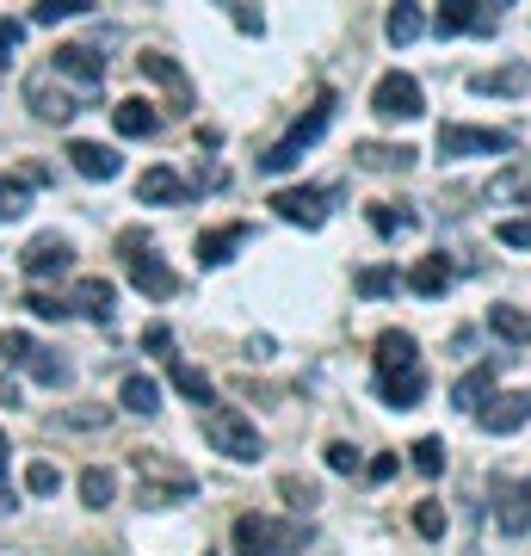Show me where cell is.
I'll return each instance as SVG.
<instances>
[{
    "label": "cell",
    "mask_w": 531,
    "mask_h": 556,
    "mask_svg": "<svg viewBox=\"0 0 531 556\" xmlns=\"http://www.w3.org/2000/svg\"><path fill=\"white\" fill-rule=\"evenodd\" d=\"M489 199H494V204H519V199H531V155H513V167L489 186Z\"/></svg>",
    "instance_id": "obj_27"
},
{
    "label": "cell",
    "mask_w": 531,
    "mask_h": 556,
    "mask_svg": "<svg viewBox=\"0 0 531 556\" xmlns=\"http://www.w3.org/2000/svg\"><path fill=\"white\" fill-rule=\"evenodd\" d=\"M142 75L155 80L161 93H167V105H174V112H186V105H192V80H186V68H179L174 56L149 50V56H142Z\"/></svg>",
    "instance_id": "obj_15"
},
{
    "label": "cell",
    "mask_w": 531,
    "mask_h": 556,
    "mask_svg": "<svg viewBox=\"0 0 531 556\" xmlns=\"http://www.w3.org/2000/svg\"><path fill=\"white\" fill-rule=\"evenodd\" d=\"M204 556H217V551H204Z\"/></svg>",
    "instance_id": "obj_49"
},
{
    "label": "cell",
    "mask_w": 531,
    "mask_h": 556,
    "mask_svg": "<svg viewBox=\"0 0 531 556\" xmlns=\"http://www.w3.org/2000/svg\"><path fill=\"white\" fill-rule=\"evenodd\" d=\"M112 501H118V477H112L105 464H87V470H80V507H93V514H105Z\"/></svg>",
    "instance_id": "obj_25"
},
{
    "label": "cell",
    "mask_w": 531,
    "mask_h": 556,
    "mask_svg": "<svg viewBox=\"0 0 531 556\" xmlns=\"http://www.w3.org/2000/svg\"><path fill=\"white\" fill-rule=\"evenodd\" d=\"M383 31H390V43H414L420 31H427V13H420V7H390Z\"/></svg>",
    "instance_id": "obj_34"
},
{
    "label": "cell",
    "mask_w": 531,
    "mask_h": 556,
    "mask_svg": "<svg viewBox=\"0 0 531 556\" xmlns=\"http://www.w3.org/2000/svg\"><path fill=\"white\" fill-rule=\"evenodd\" d=\"M142 346H149V353H167V346H174V328H167V321H149V328H142Z\"/></svg>",
    "instance_id": "obj_45"
},
{
    "label": "cell",
    "mask_w": 531,
    "mask_h": 556,
    "mask_svg": "<svg viewBox=\"0 0 531 556\" xmlns=\"http://www.w3.org/2000/svg\"><path fill=\"white\" fill-rule=\"evenodd\" d=\"M519 137L513 130H482V124H439V155L464 161V155H513Z\"/></svg>",
    "instance_id": "obj_5"
},
{
    "label": "cell",
    "mask_w": 531,
    "mask_h": 556,
    "mask_svg": "<svg viewBox=\"0 0 531 556\" xmlns=\"http://www.w3.org/2000/svg\"><path fill=\"white\" fill-rule=\"evenodd\" d=\"M25 489H31V495H56V489H62V470H56V464H43V457H38V464L25 470Z\"/></svg>",
    "instance_id": "obj_40"
},
{
    "label": "cell",
    "mask_w": 531,
    "mask_h": 556,
    "mask_svg": "<svg viewBox=\"0 0 531 556\" xmlns=\"http://www.w3.org/2000/svg\"><path fill=\"white\" fill-rule=\"evenodd\" d=\"M377 396L390 408H414L427 396V365H420V340L402 334V328H383L377 334Z\"/></svg>",
    "instance_id": "obj_1"
},
{
    "label": "cell",
    "mask_w": 531,
    "mask_h": 556,
    "mask_svg": "<svg viewBox=\"0 0 531 556\" xmlns=\"http://www.w3.org/2000/svg\"><path fill=\"white\" fill-rule=\"evenodd\" d=\"M445 285H452V260L445 254H420L408 273V291L414 298H445Z\"/></svg>",
    "instance_id": "obj_22"
},
{
    "label": "cell",
    "mask_w": 531,
    "mask_h": 556,
    "mask_svg": "<svg viewBox=\"0 0 531 556\" xmlns=\"http://www.w3.org/2000/svg\"><path fill=\"white\" fill-rule=\"evenodd\" d=\"M328 470H334V477H353V470H358V452L346 445V439H334V445H328Z\"/></svg>",
    "instance_id": "obj_42"
},
{
    "label": "cell",
    "mask_w": 531,
    "mask_h": 556,
    "mask_svg": "<svg viewBox=\"0 0 531 556\" xmlns=\"http://www.w3.org/2000/svg\"><path fill=\"white\" fill-rule=\"evenodd\" d=\"M395 285H402L395 266H365V273H358V298H390Z\"/></svg>",
    "instance_id": "obj_36"
},
{
    "label": "cell",
    "mask_w": 531,
    "mask_h": 556,
    "mask_svg": "<svg viewBox=\"0 0 531 556\" xmlns=\"http://www.w3.org/2000/svg\"><path fill=\"white\" fill-rule=\"evenodd\" d=\"M118 402L130 408V415H155V408H161V383L142 378V371H130V378L118 383Z\"/></svg>",
    "instance_id": "obj_28"
},
{
    "label": "cell",
    "mask_w": 531,
    "mask_h": 556,
    "mask_svg": "<svg viewBox=\"0 0 531 556\" xmlns=\"http://www.w3.org/2000/svg\"><path fill=\"white\" fill-rule=\"evenodd\" d=\"M309 544V526H285L273 514H241L236 519V551L241 556H296Z\"/></svg>",
    "instance_id": "obj_4"
},
{
    "label": "cell",
    "mask_w": 531,
    "mask_h": 556,
    "mask_svg": "<svg viewBox=\"0 0 531 556\" xmlns=\"http://www.w3.org/2000/svg\"><path fill=\"white\" fill-rule=\"evenodd\" d=\"M50 75L56 80H75V87H105V56H99L93 43H56V56H50Z\"/></svg>",
    "instance_id": "obj_11"
},
{
    "label": "cell",
    "mask_w": 531,
    "mask_h": 556,
    "mask_svg": "<svg viewBox=\"0 0 531 556\" xmlns=\"http://www.w3.org/2000/svg\"><path fill=\"white\" fill-rule=\"evenodd\" d=\"M20 501H13V482H7V427H0V514H13Z\"/></svg>",
    "instance_id": "obj_47"
},
{
    "label": "cell",
    "mask_w": 531,
    "mask_h": 556,
    "mask_svg": "<svg viewBox=\"0 0 531 556\" xmlns=\"http://www.w3.org/2000/svg\"><path fill=\"white\" fill-rule=\"evenodd\" d=\"M167 378H174V390H179V396L211 402V378H204L198 365H186V358H167Z\"/></svg>",
    "instance_id": "obj_32"
},
{
    "label": "cell",
    "mask_w": 531,
    "mask_h": 556,
    "mask_svg": "<svg viewBox=\"0 0 531 556\" xmlns=\"http://www.w3.org/2000/svg\"><path fill=\"white\" fill-rule=\"evenodd\" d=\"M68 167H75L80 179H118L124 155L118 149H105V142H68Z\"/></svg>",
    "instance_id": "obj_18"
},
{
    "label": "cell",
    "mask_w": 531,
    "mask_h": 556,
    "mask_svg": "<svg viewBox=\"0 0 531 556\" xmlns=\"http://www.w3.org/2000/svg\"><path fill=\"white\" fill-rule=\"evenodd\" d=\"M93 0H38L31 7V25H56V20H80Z\"/></svg>",
    "instance_id": "obj_35"
},
{
    "label": "cell",
    "mask_w": 531,
    "mask_h": 556,
    "mask_svg": "<svg viewBox=\"0 0 531 556\" xmlns=\"http://www.w3.org/2000/svg\"><path fill=\"white\" fill-rule=\"evenodd\" d=\"M25 211H31V186H25L20 174H13V179L0 174V223H20Z\"/></svg>",
    "instance_id": "obj_33"
},
{
    "label": "cell",
    "mask_w": 531,
    "mask_h": 556,
    "mask_svg": "<svg viewBox=\"0 0 531 556\" xmlns=\"http://www.w3.org/2000/svg\"><path fill=\"white\" fill-rule=\"evenodd\" d=\"M371 229H377L383 241L414 236V229H420V211H414V204H371Z\"/></svg>",
    "instance_id": "obj_26"
},
{
    "label": "cell",
    "mask_w": 531,
    "mask_h": 556,
    "mask_svg": "<svg viewBox=\"0 0 531 556\" xmlns=\"http://www.w3.org/2000/svg\"><path fill=\"white\" fill-rule=\"evenodd\" d=\"M118 248H124V266H130V285H137L142 298H174V291H179V273H174L161 254H142V236H137V229H130Z\"/></svg>",
    "instance_id": "obj_6"
},
{
    "label": "cell",
    "mask_w": 531,
    "mask_h": 556,
    "mask_svg": "<svg viewBox=\"0 0 531 556\" xmlns=\"http://www.w3.org/2000/svg\"><path fill=\"white\" fill-rule=\"evenodd\" d=\"M371 112H377L383 124L420 118V112H427V93H420V80H414V75H402V68H395V75H383V80H377Z\"/></svg>",
    "instance_id": "obj_9"
},
{
    "label": "cell",
    "mask_w": 531,
    "mask_h": 556,
    "mask_svg": "<svg viewBox=\"0 0 531 556\" xmlns=\"http://www.w3.org/2000/svg\"><path fill=\"white\" fill-rule=\"evenodd\" d=\"M31 353H38V340L31 334H20V328L0 334V365H31Z\"/></svg>",
    "instance_id": "obj_39"
},
{
    "label": "cell",
    "mask_w": 531,
    "mask_h": 556,
    "mask_svg": "<svg viewBox=\"0 0 531 556\" xmlns=\"http://www.w3.org/2000/svg\"><path fill=\"white\" fill-rule=\"evenodd\" d=\"M494 378H501V365H494V358H482L476 371H464V378L452 383V408H464V415H482V408H489Z\"/></svg>",
    "instance_id": "obj_17"
},
{
    "label": "cell",
    "mask_w": 531,
    "mask_h": 556,
    "mask_svg": "<svg viewBox=\"0 0 531 556\" xmlns=\"http://www.w3.org/2000/svg\"><path fill=\"white\" fill-rule=\"evenodd\" d=\"M494 25H501V7H439V13H433V31H439V38H464V31L489 38Z\"/></svg>",
    "instance_id": "obj_13"
},
{
    "label": "cell",
    "mask_w": 531,
    "mask_h": 556,
    "mask_svg": "<svg viewBox=\"0 0 531 556\" xmlns=\"http://www.w3.org/2000/svg\"><path fill=\"white\" fill-rule=\"evenodd\" d=\"M137 199L142 204H186L192 199V186H186L174 167H149V174L137 179Z\"/></svg>",
    "instance_id": "obj_21"
},
{
    "label": "cell",
    "mask_w": 531,
    "mask_h": 556,
    "mask_svg": "<svg viewBox=\"0 0 531 556\" xmlns=\"http://www.w3.org/2000/svg\"><path fill=\"white\" fill-rule=\"evenodd\" d=\"M229 20H236L241 31H254V38H260V31H266V20H260L254 7H236V13H229Z\"/></svg>",
    "instance_id": "obj_48"
},
{
    "label": "cell",
    "mask_w": 531,
    "mask_h": 556,
    "mask_svg": "<svg viewBox=\"0 0 531 556\" xmlns=\"http://www.w3.org/2000/svg\"><path fill=\"white\" fill-rule=\"evenodd\" d=\"M25 309H31V316H43V321H62V316H68V303L43 298V291H31V298H25Z\"/></svg>",
    "instance_id": "obj_43"
},
{
    "label": "cell",
    "mask_w": 531,
    "mask_h": 556,
    "mask_svg": "<svg viewBox=\"0 0 531 556\" xmlns=\"http://www.w3.org/2000/svg\"><path fill=\"white\" fill-rule=\"evenodd\" d=\"M414 155H420V149H408V142H358L353 149V161L365 174H408Z\"/></svg>",
    "instance_id": "obj_19"
},
{
    "label": "cell",
    "mask_w": 531,
    "mask_h": 556,
    "mask_svg": "<svg viewBox=\"0 0 531 556\" xmlns=\"http://www.w3.org/2000/svg\"><path fill=\"white\" fill-rule=\"evenodd\" d=\"M20 43H25V25H20V20H0V62L13 56Z\"/></svg>",
    "instance_id": "obj_46"
},
{
    "label": "cell",
    "mask_w": 531,
    "mask_h": 556,
    "mask_svg": "<svg viewBox=\"0 0 531 556\" xmlns=\"http://www.w3.org/2000/svg\"><path fill=\"white\" fill-rule=\"evenodd\" d=\"M20 266H25V278H50V273H68L75 266V248L62 236H38L31 248L20 254Z\"/></svg>",
    "instance_id": "obj_16"
},
{
    "label": "cell",
    "mask_w": 531,
    "mask_h": 556,
    "mask_svg": "<svg viewBox=\"0 0 531 556\" xmlns=\"http://www.w3.org/2000/svg\"><path fill=\"white\" fill-rule=\"evenodd\" d=\"M414 532L420 538H445V507H439V501H420V507H414Z\"/></svg>",
    "instance_id": "obj_41"
},
{
    "label": "cell",
    "mask_w": 531,
    "mask_h": 556,
    "mask_svg": "<svg viewBox=\"0 0 531 556\" xmlns=\"http://www.w3.org/2000/svg\"><path fill=\"white\" fill-rule=\"evenodd\" d=\"M328 124H334V93H321V100H315L309 112H303V118H296L291 130L260 155V174H291L296 161H303V149H315V137H321Z\"/></svg>",
    "instance_id": "obj_2"
},
{
    "label": "cell",
    "mask_w": 531,
    "mask_h": 556,
    "mask_svg": "<svg viewBox=\"0 0 531 556\" xmlns=\"http://www.w3.org/2000/svg\"><path fill=\"white\" fill-rule=\"evenodd\" d=\"M278 495L291 501V514H315V482H303V477H278Z\"/></svg>",
    "instance_id": "obj_38"
},
{
    "label": "cell",
    "mask_w": 531,
    "mask_h": 556,
    "mask_svg": "<svg viewBox=\"0 0 531 556\" xmlns=\"http://www.w3.org/2000/svg\"><path fill=\"white\" fill-rule=\"evenodd\" d=\"M494 526L507 538L531 532V482H494Z\"/></svg>",
    "instance_id": "obj_12"
},
{
    "label": "cell",
    "mask_w": 531,
    "mask_h": 556,
    "mask_svg": "<svg viewBox=\"0 0 531 556\" xmlns=\"http://www.w3.org/2000/svg\"><path fill=\"white\" fill-rule=\"evenodd\" d=\"M273 211H278V223L321 229L328 211H334V192H328V186H285V192H273Z\"/></svg>",
    "instance_id": "obj_8"
},
{
    "label": "cell",
    "mask_w": 531,
    "mask_h": 556,
    "mask_svg": "<svg viewBox=\"0 0 531 556\" xmlns=\"http://www.w3.org/2000/svg\"><path fill=\"white\" fill-rule=\"evenodd\" d=\"M470 87L476 93H507L513 100V93H526L531 87V75L526 68H482V75H470Z\"/></svg>",
    "instance_id": "obj_29"
},
{
    "label": "cell",
    "mask_w": 531,
    "mask_h": 556,
    "mask_svg": "<svg viewBox=\"0 0 531 556\" xmlns=\"http://www.w3.org/2000/svg\"><path fill=\"white\" fill-rule=\"evenodd\" d=\"M482 433H519L531 420V390H507V396H489V408H482Z\"/></svg>",
    "instance_id": "obj_14"
},
{
    "label": "cell",
    "mask_w": 531,
    "mask_h": 556,
    "mask_svg": "<svg viewBox=\"0 0 531 556\" xmlns=\"http://www.w3.org/2000/svg\"><path fill=\"white\" fill-rule=\"evenodd\" d=\"M25 105H31V112H38L43 124H68L80 112L75 105V93H68V87H62L56 75H50V68H38V75H25Z\"/></svg>",
    "instance_id": "obj_10"
},
{
    "label": "cell",
    "mask_w": 531,
    "mask_h": 556,
    "mask_svg": "<svg viewBox=\"0 0 531 556\" xmlns=\"http://www.w3.org/2000/svg\"><path fill=\"white\" fill-rule=\"evenodd\" d=\"M414 470H420V477H439V470H445V439H414Z\"/></svg>",
    "instance_id": "obj_37"
},
{
    "label": "cell",
    "mask_w": 531,
    "mask_h": 556,
    "mask_svg": "<svg viewBox=\"0 0 531 556\" xmlns=\"http://www.w3.org/2000/svg\"><path fill=\"white\" fill-rule=\"evenodd\" d=\"M137 470H142V507H167V501H192L198 482L186 470H174L167 457L155 452H137Z\"/></svg>",
    "instance_id": "obj_7"
},
{
    "label": "cell",
    "mask_w": 531,
    "mask_h": 556,
    "mask_svg": "<svg viewBox=\"0 0 531 556\" xmlns=\"http://www.w3.org/2000/svg\"><path fill=\"white\" fill-rule=\"evenodd\" d=\"M68 303H75V309H80L87 321H112V309H118V291H112L105 278H80L75 298H68Z\"/></svg>",
    "instance_id": "obj_23"
},
{
    "label": "cell",
    "mask_w": 531,
    "mask_h": 556,
    "mask_svg": "<svg viewBox=\"0 0 531 556\" xmlns=\"http://www.w3.org/2000/svg\"><path fill=\"white\" fill-rule=\"evenodd\" d=\"M501 241L507 248H531V217H507L501 223Z\"/></svg>",
    "instance_id": "obj_44"
},
{
    "label": "cell",
    "mask_w": 531,
    "mask_h": 556,
    "mask_svg": "<svg viewBox=\"0 0 531 556\" xmlns=\"http://www.w3.org/2000/svg\"><path fill=\"white\" fill-rule=\"evenodd\" d=\"M489 328L501 340H519V346H531V316L526 309H513V303H494L489 309Z\"/></svg>",
    "instance_id": "obj_30"
},
{
    "label": "cell",
    "mask_w": 531,
    "mask_h": 556,
    "mask_svg": "<svg viewBox=\"0 0 531 556\" xmlns=\"http://www.w3.org/2000/svg\"><path fill=\"white\" fill-rule=\"evenodd\" d=\"M112 124H118V137H155L161 112L149 100H118V105H112Z\"/></svg>",
    "instance_id": "obj_24"
},
{
    "label": "cell",
    "mask_w": 531,
    "mask_h": 556,
    "mask_svg": "<svg viewBox=\"0 0 531 556\" xmlns=\"http://www.w3.org/2000/svg\"><path fill=\"white\" fill-rule=\"evenodd\" d=\"M241 241H248V223H223V229H204V236H198V266H229Z\"/></svg>",
    "instance_id": "obj_20"
},
{
    "label": "cell",
    "mask_w": 531,
    "mask_h": 556,
    "mask_svg": "<svg viewBox=\"0 0 531 556\" xmlns=\"http://www.w3.org/2000/svg\"><path fill=\"white\" fill-rule=\"evenodd\" d=\"M25 371H31V378H38L43 390H62V383L75 378V371H68V358H56V353H50V346H38V353H31V365H25Z\"/></svg>",
    "instance_id": "obj_31"
},
{
    "label": "cell",
    "mask_w": 531,
    "mask_h": 556,
    "mask_svg": "<svg viewBox=\"0 0 531 556\" xmlns=\"http://www.w3.org/2000/svg\"><path fill=\"white\" fill-rule=\"evenodd\" d=\"M204 439H211V452L236 457V464H254V457L266 452L260 427L241 415V408H229V402H211V408H204Z\"/></svg>",
    "instance_id": "obj_3"
}]
</instances>
